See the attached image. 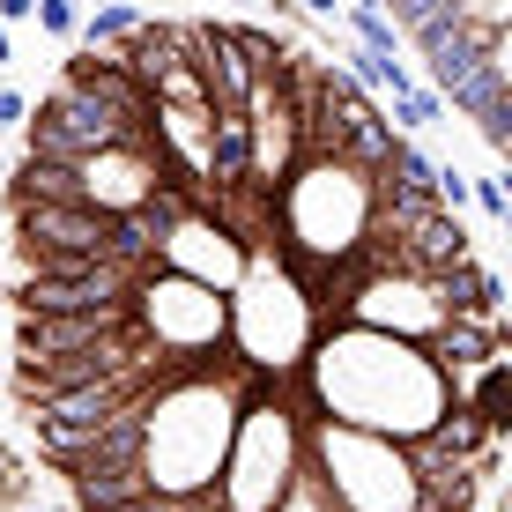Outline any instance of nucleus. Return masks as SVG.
Instances as JSON below:
<instances>
[{"label":"nucleus","mask_w":512,"mask_h":512,"mask_svg":"<svg viewBox=\"0 0 512 512\" xmlns=\"http://www.w3.org/2000/svg\"><path fill=\"white\" fill-rule=\"evenodd\" d=\"M30 8H38V0H0V23H8V30H15V23H30Z\"/></svg>","instance_id":"obj_8"},{"label":"nucleus","mask_w":512,"mask_h":512,"mask_svg":"<svg viewBox=\"0 0 512 512\" xmlns=\"http://www.w3.org/2000/svg\"><path fill=\"white\" fill-rule=\"evenodd\" d=\"M8 60H15V30L0 23V67H8Z\"/></svg>","instance_id":"obj_10"},{"label":"nucleus","mask_w":512,"mask_h":512,"mask_svg":"<svg viewBox=\"0 0 512 512\" xmlns=\"http://www.w3.org/2000/svg\"><path fill=\"white\" fill-rule=\"evenodd\" d=\"M342 23L357 30L364 52H379V60H401V30H394V15H386L379 0H342Z\"/></svg>","instance_id":"obj_1"},{"label":"nucleus","mask_w":512,"mask_h":512,"mask_svg":"<svg viewBox=\"0 0 512 512\" xmlns=\"http://www.w3.org/2000/svg\"><path fill=\"white\" fill-rule=\"evenodd\" d=\"M438 119H446V97L423 90V82H409V90L394 97V134H423V127H438Z\"/></svg>","instance_id":"obj_3"},{"label":"nucleus","mask_w":512,"mask_h":512,"mask_svg":"<svg viewBox=\"0 0 512 512\" xmlns=\"http://www.w3.org/2000/svg\"><path fill=\"white\" fill-rule=\"evenodd\" d=\"M30 498H38V483H30L23 453H15V446H0V512H23Z\"/></svg>","instance_id":"obj_4"},{"label":"nucleus","mask_w":512,"mask_h":512,"mask_svg":"<svg viewBox=\"0 0 512 512\" xmlns=\"http://www.w3.org/2000/svg\"><path fill=\"white\" fill-rule=\"evenodd\" d=\"M468 201L483 208L490 223H512V193H505V179H498V171H483V179H468Z\"/></svg>","instance_id":"obj_6"},{"label":"nucleus","mask_w":512,"mask_h":512,"mask_svg":"<svg viewBox=\"0 0 512 512\" xmlns=\"http://www.w3.org/2000/svg\"><path fill=\"white\" fill-rule=\"evenodd\" d=\"M297 8H312V15H327V23H334V15H342V0H297Z\"/></svg>","instance_id":"obj_9"},{"label":"nucleus","mask_w":512,"mask_h":512,"mask_svg":"<svg viewBox=\"0 0 512 512\" xmlns=\"http://www.w3.org/2000/svg\"><path fill=\"white\" fill-rule=\"evenodd\" d=\"M141 23V8H134V0H97V8H82V30H75V45H119V38H127V30Z\"/></svg>","instance_id":"obj_2"},{"label":"nucleus","mask_w":512,"mask_h":512,"mask_svg":"<svg viewBox=\"0 0 512 512\" xmlns=\"http://www.w3.org/2000/svg\"><path fill=\"white\" fill-rule=\"evenodd\" d=\"M30 23H38L45 38L75 45V30H82V0H38V8H30Z\"/></svg>","instance_id":"obj_5"},{"label":"nucleus","mask_w":512,"mask_h":512,"mask_svg":"<svg viewBox=\"0 0 512 512\" xmlns=\"http://www.w3.org/2000/svg\"><path fill=\"white\" fill-rule=\"evenodd\" d=\"M82 8H97V0H82Z\"/></svg>","instance_id":"obj_11"},{"label":"nucleus","mask_w":512,"mask_h":512,"mask_svg":"<svg viewBox=\"0 0 512 512\" xmlns=\"http://www.w3.org/2000/svg\"><path fill=\"white\" fill-rule=\"evenodd\" d=\"M23 119H30V97L23 90H0V134H15Z\"/></svg>","instance_id":"obj_7"}]
</instances>
